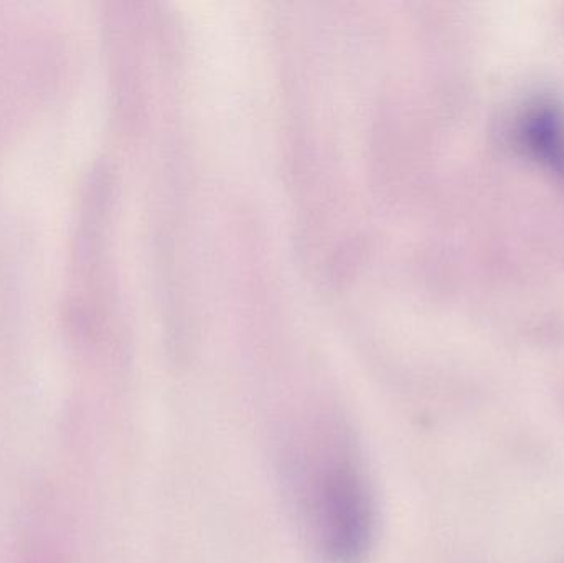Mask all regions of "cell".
<instances>
[{"label":"cell","mask_w":564,"mask_h":563,"mask_svg":"<svg viewBox=\"0 0 564 563\" xmlns=\"http://www.w3.org/2000/svg\"><path fill=\"white\" fill-rule=\"evenodd\" d=\"M280 459L282 489L312 557L364 561L377 534V496L350 423L335 410L302 413L285 432Z\"/></svg>","instance_id":"cell-1"},{"label":"cell","mask_w":564,"mask_h":563,"mask_svg":"<svg viewBox=\"0 0 564 563\" xmlns=\"http://www.w3.org/2000/svg\"><path fill=\"white\" fill-rule=\"evenodd\" d=\"M522 136L539 158L564 171V122L552 105H539L527 112Z\"/></svg>","instance_id":"cell-2"}]
</instances>
